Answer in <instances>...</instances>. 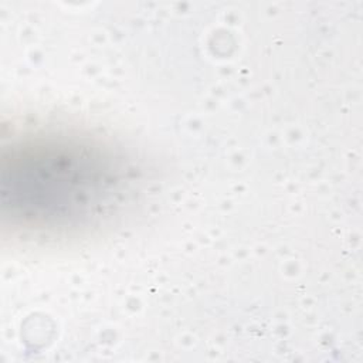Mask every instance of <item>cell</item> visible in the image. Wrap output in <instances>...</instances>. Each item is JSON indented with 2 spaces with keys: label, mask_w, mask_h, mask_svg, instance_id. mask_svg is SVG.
<instances>
[{
  "label": "cell",
  "mask_w": 363,
  "mask_h": 363,
  "mask_svg": "<svg viewBox=\"0 0 363 363\" xmlns=\"http://www.w3.org/2000/svg\"><path fill=\"white\" fill-rule=\"evenodd\" d=\"M45 146L18 147L3 164V207L14 218L34 225L78 216L99 204L112 182L108 170L88 155Z\"/></svg>",
  "instance_id": "1"
}]
</instances>
